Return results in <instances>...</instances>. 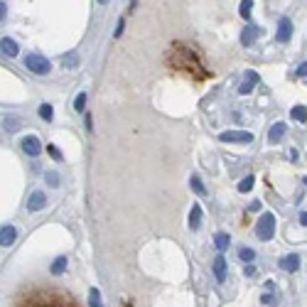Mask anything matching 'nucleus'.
Segmentation results:
<instances>
[{
	"instance_id": "obj_1",
	"label": "nucleus",
	"mask_w": 307,
	"mask_h": 307,
	"mask_svg": "<svg viewBox=\"0 0 307 307\" xmlns=\"http://www.w3.org/2000/svg\"><path fill=\"white\" fill-rule=\"evenodd\" d=\"M170 67L177 69V71L189 74L192 79H207V76H209V71L202 67L197 52H192L189 47H180V45H175L172 52H170Z\"/></svg>"
},
{
	"instance_id": "obj_2",
	"label": "nucleus",
	"mask_w": 307,
	"mask_h": 307,
	"mask_svg": "<svg viewBox=\"0 0 307 307\" xmlns=\"http://www.w3.org/2000/svg\"><path fill=\"white\" fill-rule=\"evenodd\" d=\"M273 234H275V216H273L270 212H265V214L260 216V221L256 224V236H258L260 241H270Z\"/></svg>"
},
{
	"instance_id": "obj_3",
	"label": "nucleus",
	"mask_w": 307,
	"mask_h": 307,
	"mask_svg": "<svg viewBox=\"0 0 307 307\" xmlns=\"http://www.w3.org/2000/svg\"><path fill=\"white\" fill-rule=\"evenodd\" d=\"M25 67L32 71V74H49V69H52V64H49V59H45L42 54H27L25 57Z\"/></svg>"
},
{
	"instance_id": "obj_4",
	"label": "nucleus",
	"mask_w": 307,
	"mask_h": 307,
	"mask_svg": "<svg viewBox=\"0 0 307 307\" xmlns=\"http://www.w3.org/2000/svg\"><path fill=\"white\" fill-rule=\"evenodd\" d=\"M20 147L25 150V155H30V158H37L40 152H42V142L35 135H25L23 142H20Z\"/></svg>"
},
{
	"instance_id": "obj_5",
	"label": "nucleus",
	"mask_w": 307,
	"mask_h": 307,
	"mask_svg": "<svg viewBox=\"0 0 307 307\" xmlns=\"http://www.w3.org/2000/svg\"><path fill=\"white\" fill-rule=\"evenodd\" d=\"M258 81H260V79H258V74H256L253 69H246V71H243V81H241V86H238V94H241V96L251 94V91H253V86H256Z\"/></svg>"
},
{
	"instance_id": "obj_6",
	"label": "nucleus",
	"mask_w": 307,
	"mask_h": 307,
	"mask_svg": "<svg viewBox=\"0 0 307 307\" xmlns=\"http://www.w3.org/2000/svg\"><path fill=\"white\" fill-rule=\"evenodd\" d=\"M253 135L246 130H226L221 133V142H251Z\"/></svg>"
},
{
	"instance_id": "obj_7",
	"label": "nucleus",
	"mask_w": 307,
	"mask_h": 307,
	"mask_svg": "<svg viewBox=\"0 0 307 307\" xmlns=\"http://www.w3.org/2000/svg\"><path fill=\"white\" fill-rule=\"evenodd\" d=\"M275 37H278V42H290V37H292V20L290 18H280Z\"/></svg>"
},
{
	"instance_id": "obj_8",
	"label": "nucleus",
	"mask_w": 307,
	"mask_h": 307,
	"mask_svg": "<svg viewBox=\"0 0 307 307\" xmlns=\"http://www.w3.org/2000/svg\"><path fill=\"white\" fill-rule=\"evenodd\" d=\"M258 35H260V30H258L256 25H251V23H248V25L241 30V45H243V47H251V45L258 40Z\"/></svg>"
},
{
	"instance_id": "obj_9",
	"label": "nucleus",
	"mask_w": 307,
	"mask_h": 307,
	"mask_svg": "<svg viewBox=\"0 0 307 307\" xmlns=\"http://www.w3.org/2000/svg\"><path fill=\"white\" fill-rule=\"evenodd\" d=\"M278 265H280L283 270H287V273H295V270L300 268V256H297V253H287V256L280 258Z\"/></svg>"
},
{
	"instance_id": "obj_10",
	"label": "nucleus",
	"mask_w": 307,
	"mask_h": 307,
	"mask_svg": "<svg viewBox=\"0 0 307 307\" xmlns=\"http://www.w3.org/2000/svg\"><path fill=\"white\" fill-rule=\"evenodd\" d=\"M45 204H47L45 192H32L30 199H27V209H30V212H40V209H45Z\"/></svg>"
},
{
	"instance_id": "obj_11",
	"label": "nucleus",
	"mask_w": 307,
	"mask_h": 307,
	"mask_svg": "<svg viewBox=\"0 0 307 307\" xmlns=\"http://www.w3.org/2000/svg\"><path fill=\"white\" fill-rule=\"evenodd\" d=\"M226 258H224V253H219L216 258H214V278L219 280V283H224L226 280Z\"/></svg>"
},
{
	"instance_id": "obj_12",
	"label": "nucleus",
	"mask_w": 307,
	"mask_h": 307,
	"mask_svg": "<svg viewBox=\"0 0 307 307\" xmlns=\"http://www.w3.org/2000/svg\"><path fill=\"white\" fill-rule=\"evenodd\" d=\"M285 130H287V125H285V123H280V120H278V123H273V125H270V133H268V140H270V142H280V140H283V135H285Z\"/></svg>"
},
{
	"instance_id": "obj_13",
	"label": "nucleus",
	"mask_w": 307,
	"mask_h": 307,
	"mask_svg": "<svg viewBox=\"0 0 307 307\" xmlns=\"http://www.w3.org/2000/svg\"><path fill=\"white\" fill-rule=\"evenodd\" d=\"M15 238H18L15 226H3V229H0V243H3V246H10Z\"/></svg>"
},
{
	"instance_id": "obj_14",
	"label": "nucleus",
	"mask_w": 307,
	"mask_h": 307,
	"mask_svg": "<svg viewBox=\"0 0 307 307\" xmlns=\"http://www.w3.org/2000/svg\"><path fill=\"white\" fill-rule=\"evenodd\" d=\"M0 47H3V54L5 57H18V42L15 40H10V37H3V42H0Z\"/></svg>"
},
{
	"instance_id": "obj_15",
	"label": "nucleus",
	"mask_w": 307,
	"mask_h": 307,
	"mask_svg": "<svg viewBox=\"0 0 307 307\" xmlns=\"http://www.w3.org/2000/svg\"><path fill=\"white\" fill-rule=\"evenodd\" d=\"M199 224H202V207H199V204H194V207H192V212H189V229H192V231H197V229H199Z\"/></svg>"
},
{
	"instance_id": "obj_16",
	"label": "nucleus",
	"mask_w": 307,
	"mask_h": 307,
	"mask_svg": "<svg viewBox=\"0 0 307 307\" xmlns=\"http://www.w3.org/2000/svg\"><path fill=\"white\" fill-rule=\"evenodd\" d=\"M229 243H231V238H229V234H224V231H219V234H214V246L219 248V253H224V251L229 248Z\"/></svg>"
},
{
	"instance_id": "obj_17",
	"label": "nucleus",
	"mask_w": 307,
	"mask_h": 307,
	"mask_svg": "<svg viewBox=\"0 0 307 307\" xmlns=\"http://www.w3.org/2000/svg\"><path fill=\"white\" fill-rule=\"evenodd\" d=\"M67 270V256H59V258H54V263L49 265V273L52 275H62Z\"/></svg>"
},
{
	"instance_id": "obj_18",
	"label": "nucleus",
	"mask_w": 307,
	"mask_h": 307,
	"mask_svg": "<svg viewBox=\"0 0 307 307\" xmlns=\"http://www.w3.org/2000/svg\"><path fill=\"white\" fill-rule=\"evenodd\" d=\"M3 128H5L8 133L20 130V118H15V116H5V118H3Z\"/></svg>"
},
{
	"instance_id": "obj_19",
	"label": "nucleus",
	"mask_w": 307,
	"mask_h": 307,
	"mask_svg": "<svg viewBox=\"0 0 307 307\" xmlns=\"http://www.w3.org/2000/svg\"><path fill=\"white\" fill-rule=\"evenodd\" d=\"M290 118L297 120V123H305V120H307V108H305V106H295V108L290 111Z\"/></svg>"
},
{
	"instance_id": "obj_20",
	"label": "nucleus",
	"mask_w": 307,
	"mask_h": 307,
	"mask_svg": "<svg viewBox=\"0 0 307 307\" xmlns=\"http://www.w3.org/2000/svg\"><path fill=\"white\" fill-rule=\"evenodd\" d=\"M238 260H243V263H253V260H256V251L248 248V246L238 248Z\"/></svg>"
},
{
	"instance_id": "obj_21",
	"label": "nucleus",
	"mask_w": 307,
	"mask_h": 307,
	"mask_svg": "<svg viewBox=\"0 0 307 307\" xmlns=\"http://www.w3.org/2000/svg\"><path fill=\"white\" fill-rule=\"evenodd\" d=\"M251 10H253V0H241V5H238V15L243 20H251Z\"/></svg>"
},
{
	"instance_id": "obj_22",
	"label": "nucleus",
	"mask_w": 307,
	"mask_h": 307,
	"mask_svg": "<svg viewBox=\"0 0 307 307\" xmlns=\"http://www.w3.org/2000/svg\"><path fill=\"white\" fill-rule=\"evenodd\" d=\"M89 307H103L98 287H91V290H89Z\"/></svg>"
},
{
	"instance_id": "obj_23",
	"label": "nucleus",
	"mask_w": 307,
	"mask_h": 307,
	"mask_svg": "<svg viewBox=\"0 0 307 307\" xmlns=\"http://www.w3.org/2000/svg\"><path fill=\"white\" fill-rule=\"evenodd\" d=\"M45 150H47V155H49V158H52L54 163H62V160H64V155H62V150H59L57 145H47Z\"/></svg>"
},
{
	"instance_id": "obj_24",
	"label": "nucleus",
	"mask_w": 307,
	"mask_h": 307,
	"mask_svg": "<svg viewBox=\"0 0 307 307\" xmlns=\"http://www.w3.org/2000/svg\"><path fill=\"white\" fill-rule=\"evenodd\" d=\"M37 113H40V118H42V120H52V116H54V108H52L49 103H42V106L37 108Z\"/></svg>"
},
{
	"instance_id": "obj_25",
	"label": "nucleus",
	"mask_w": 307,
	"mask_h": 307,
	"mask_svg": "<svg viewBox=\"0 0 307 307\" xmlns=\"http://www.w3.org/2000/svg\"><path fill=\"white\" fill-rule=\"evenodd\" d=\"M253 185H256V177H253V175H248V177H243V180L238 182V192H251V189H253Z\"/></svg>"
},
{
	"instance_id": "obj_26",
	"label": "nucleus",
	"mask_w": 307,
	"mask_h": 307,
	"mask_svg": "<svg viewBox=\"0 0 307 307\" xmlns=\"http://www.w3.org/2000/svg\"><path fill=\"white\" fill-rule=\"evenodd\" d=\"M189 187H192V192H194V194H202V197L207 194V189H204V185H202V180H199L197 175L189 180Z\"/></svg>"
},
{
	"instance_id": "obj_27",
	"label": "nucleus",
	"mask_w": 307,
	"mask_h": 307,
	"mask_svg": "<svg viewBox=\"0 0 307 307\" xmlns=\"http://www.w3.org/2000/svg\"><path fill=\"white\" fill-rule=\"evenodd\" d=\"M62 64H64L67 69H74V67L79 64V54H76V52H71V54H67V57L62 59Z\"/></svg>"
},
{
	"instance_id": "obj_28",
	"label": "nucleus",
	"mask_w": 307,
	"mask_h": 307,
	"mask_svg": "<svg viewBox=\"0 0 307 307\" xmlns=\"http://www.w3.org/2000/svg\"><path fill=\"white\" fill-rule=\"evenodd\" d=\"M84 108H86V94L81 91L76 98H74V111H79V113H84Z\"/></svg>"
},
{
	"instance_id": "obj_29",
	"label": "nucleus",
	"mask_w": 307,
	"mask_h": 307,
	"mask_svg": "<svg viewBox=\"0 0 307 307\" xmlns=\"http://www.w3.org/2000/svg\"><path fill=\"white\" fill-rule=\"evenodd\" d=\"M45 180H47V185H49V187H57V185H59V175H57V172H47V175H45Z\"/></svg>"
},
{
	"instance_id": "obj_30",
	"label": "nucleus",
	"mask_w": 307,
	"mask_h": 307,
	"mask_svg": "<svg viewBox=\"0 0 307 307\" xmlns=\"http://www.w3.org/2000/svg\"><path fill=\"white\" fill-rule=\"evenodd\" d=\"M123 30H125V20L120 18V20H118V25H116V32H113V37H120V35H123Z\"/></svg>"
},
{
	"instance_id": "obj_31",
	"label": "nucleus",
	"mask_w": 307,
	"mask_h": 307,
	"mask_svg": "<svg viewBox=\"0 0 307 307\" xmlns=\"http://www.w3.org/2000/svg\"><path fill=\"white\" fill-rule=\"evenodd\" d=\"M297 76H307V62H302L300 67H297V71H295Z\"/></svg>"
},
{
	"instance_id": "obj_32",
	"label": "nucleus",
	"mask_w": 307,
	"mask_h": 307,
	"mask_svg": "<svg viewBox=\"0 0 307 307\" xmlns=\"http://www.w3.org/2000/svg\"><path fill=\"white\" fill-rule=\"evenodd\" d=\"M260 302H263V305H273V295H270V292H265V295L260 297Z\"/></svg>"
},
{
	"instance_id": "obj_33",
	"label": "nucleus",
	"mask_w": 307,
	"mask_h": 307,
	"mask_svg": "<svg viewBox=\"0 0 307 307\" xmlns=\"http://www.w3.org/2000/svg\"><path fill=\"white\" fill-rule=\"evenodd\" d=\"M248 212H260V202H251V207H248Z\"/></svg>"
},
{
	"instance_id": "obj_34",
	"label": "nucleus",
	"mask_w": 307,
	"mask_h": 307,
	"mask_svg": "<svg viewBox=\"0 0 307 307\" xmlns=\"http://www.w3.org/2000/svg\"><path fill=\"white\" fill-rule=\"evenodd\" d=\"M253 273H256V265L248 263V265H246V275H253Z\"/></svg>"
},
{
	"instance_id": "obj_35",
	"label": "nucleus",
	"mask_w": 307,
	"mask_h": 307,
	"mask_svg": "<svg viewBox=\"0 0 307 307\" xmlns=\"http://www.w3.org/2000/svg\"><path fill=\"white\" fill-rule=\"evenodd\" d=\"M263 287H265V290H268V292H270V290H273V287H275V283H273V280H265V285H263Z\"/></svg>"
},
{
	"instance_id": "obj_36",
	"label": "nucleus",
	"mask_w": 307,
	"mask_h": 307,
	"mask_svg": "<svg viewBox=\"0 0 307 307\" xmlns=\"http://www.w3.org/2000/svg\"><path fill=\"white\" fill-rule=\"evenodd\" d=\"M300 224H302V226H307V212H302V214H300Z\"/></svg>"
},
{
	"instance_id": "obj_37",
	"label": "nucleus",
	"mask_w": 307,
	"mask_h": 307,
	"mask_svg": "<svg viewBox=\"0 0 307 307\" xmlns=\"http://www.w3.org/2000/svg\"><path fill=\"white\" fill-rule=\"evenodd\" d=\"M135 3H138V0H130V8H135Z\"/></svg>"
},
{
	"instance_id": "obj_38",
	"label": "nucleus",
	"mask_w": 307,
	"mask_h": 307,
	"mask_svg": "<svg viewBox=\"0 0 307 307\" xmlns=\"http://www.w3.org/2000/svg\"><path fill=\"white\" fill-rule=\"evenodd\" d=\"M98 3H101V5H106V3H108V0H98Z\"/></svg>"
},
{
	"instance_id": "obj_39",
	"label": "nucleus",
	"mask_w": 307,
	"mask_h": 307,
	"mask_svg": "<svg viewBox=\"0 0 307 307\" xmlns=\"http://www.w3.org/2000/svg\"><path fill=\"white\" fill-rule=\"evenodd\" d=\"M302 182H305V187H307V177H305V180H302Z\"/></svg>"
}]
</instances>
